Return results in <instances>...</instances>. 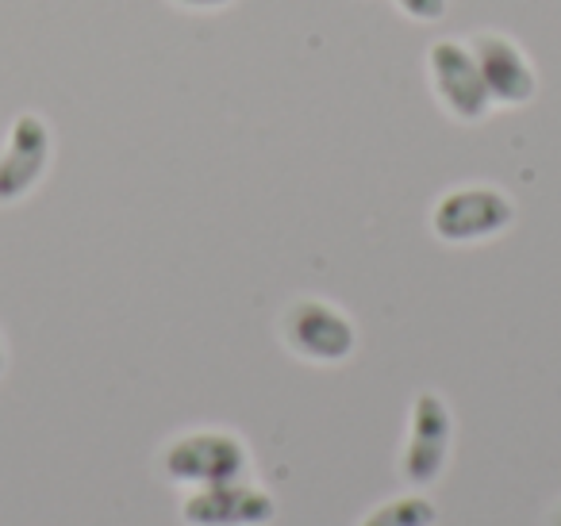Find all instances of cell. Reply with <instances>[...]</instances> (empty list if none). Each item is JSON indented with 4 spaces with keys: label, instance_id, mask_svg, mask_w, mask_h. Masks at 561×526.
Returning <instances> with one entry per match:
<instances>
[{
    "label": "cell",
    "instance_id": "cell-9",
    "mask_svg": "<svg viewBox=\"0 0 561 526\" xmlns=\"http://www.w3.org/2000/svg\"><path fill=\"white\" fill-rule=\"evenodd\" d=\"M435 523V507L420 495H404V500H392L385 507H377L374 515L362 526H431Z\"/></svg>",
    "mask_w": 561,
    "mask_h": 526
},
{
    "label": "cell",
    "instance_id": "cell-8",
    "mask_svg": "<svg viewBox=\"0 0 561 526\" xmlns=\"http://www.w3.org/2000/svg\"><path fill=\"white\" fill-rule=\"evenodd\" d=\"M273 515V500L254 484L227 480V484H208L185 503V523L193 526H250L265 523Z\"/></svg>",
    "mask_w": 561,
    "mask_h": 526
},
{
    "label": "cell",
    "instance_id": "cell-6",
    "mask_svg": "<svg viewBox=\"0 0 561 526\" xmlns=\"http://www.w3.org/2000/svg\"><path fill=\"white\" fill-rule=\"evenodd\" d=\"M469 50H473L477 70H481V81H484V89H489L492 104L523 108V104L535 101L538 70L530 66V58L523 55L519 43L500 32H477Z\"/></svg>",
    "mask_w": 561,
    "mask_h": 526
},
{
    "label": "cell",
    "instance_id": "cell-1",
    "mask_svg": "<svg viewBox=\"0 0 561 526\" xmlns=\"http://www.w3.org/2000/svg\"><path fill=\"white\" fill-rule=\"evenodd\" d=\"M280 339L305 362H320V365H339L354 354V319L343 316L335 304L316 300V296H305L297 300L285 319H280Z\"/></svg>",
    "mask_w": 561,
    "mask_h": 526
},
{
    "label": "cell",
    "instance_id": "cell-13",
    "mask_svg": "<svg viewBox=\"0 0 561 526\" xmlns=\"http://www.w3.org/2000/svg\"><path fill=\"white\" fill-rule=\"evenodd\" d=\"M558 526H561V511H558Z\"/></svg>",
    "mask_w": 561,
    "mask_h": 526
},
{
    "label": "cell",
    "instance_id": "cell-4",
    "mask_svg": "<svg viewBox=\"0 0 561 526\" xmlns=\"http://www.w3.org/2000/svg\"><path fill=\"white\" fill-rule=\"evenodd\" d=\"M515 219V204L492 185H466L446 193L431 211V227L443 242H484L507 231Z\"/></svg>",
    "mask_w": 561,
    "mask_h": 526
},
{
    "label": "cell",
    "instance_id": "cell-5",
    "mask_svg": "<svg viewBox=\"0 0 561 526\" xmlns=\"http://www.w3.org/2000/svg\"><path fill=\"white\" fill-rule=\"evenodd\" d=\"M50 127L39 112H20L0 150V204H16L43 181L50 165Z\"/></svg>",
    "mask_w": 561,
    "mask_h": 526
},
{
    "label": "cell",
    "instance_id": "cell-12",
    "mask_svg": "<svg viewBox=\"0 0 561 526\" xmlns=\"http://www.w3.org/2000/svg\"><path fill=\"white\" fill-rule=\"evenodd\" d=\"M0 377H4V342H0Z\"/></svg>",
    "mask_w": 561,
    "mask_h": 526
},
{
    "label": "cell",
    "instance_id": "cell-3",
    "mask_svg": "<svg viewBox=\"0 0 561 526\" xmlns=\"http://www.w3.org/2000/svg\"><path fill=\"white\" fill-rule=\"evenodd\" d=\"M427 73L435 96L446 104L454 119L461 124H481L492 112V96L477 70V58L469 43L461 39H438L427 47Z\"/></svg>",
    "mask_w": 561,
    "mask_h": 526
},
{
    "label": "cell",
    "instance_id": "cell-10",
    "mask_svg": "<svg viewBox=\"0 0 561 526\" xmlns=\"http://www.w3.org/2000/svg\"><path fill=\"white\" fill-rule=\"evenodd\" d=\"M408 20H420V24H435V20L446 16V4L450 0H392Z\"/></svg>",
    "mask_w": 561,
    "mask_h": 526
},
{
    "label": "cell",
    "instance_id": "cell-7",
    "mask_svg": "<svg viewBox=\"0 0 561 526\" xmlns=\"http://www.w3.org/2000/svg\"><path fill=\"white\" fill-rule=\"evenodd\" d=\"M450 408H446L443 396L423 392L412 403V431H408V446L400 457V469L415 484H431V480L443 472L446 449H450Z\"/></svg>",
    "mask_w": 561,
    "mask_h": 526
},
{
    "label": "cell",
    "instance_id": "cell-11",
    "mask_svg": "<svg viewBox=\"0 0 561 526\" xmlns=\"http://www.w3.org/2000/svg\"><path fill=\"white\" fill-rule=\"evenodd\" d=\"M173 4H181V9H196V12H211V9H227V4H234V0H173Z\"/></svg>",
    "mask_w": 561,
    "mask_h": 526
},
{
    "label": "cell",
    "instance_id": "cell-2",
    "mask_svg": "<svg viewBox=\"0 0 561 526\" xmlns=\"http://www.w3.org/2000/svg\"><path fill=\"white\" fill-rule=\"evenodd\" d=\"M165 472L181 484H227V480H242L250 457L234 434L227 431H193L181 434L165 446L162 457Z\"/></svg>",
    "mask_w": 561,
    "mask_h": 526
}]
</instances>
